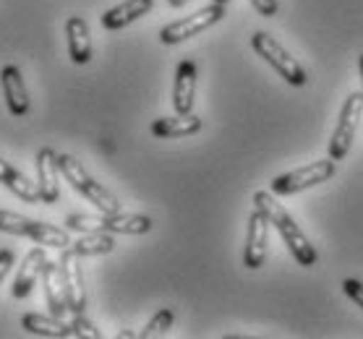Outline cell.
Here are the masks:
<instances>
[{"label":"cell","instance_id":"6","mask_svg":"<svg viewBox=\"0 0 363 339\" xmlns=\"http://www.w3.org/2000/svg\"><path fill=\"white\" fill-rule=\"evenodd\" d=\"M361 113H363V94H350L340 110V120L337 128L332 133L330 141V157L335 162L345 159V154L350 151V144L355 139V128L361 123Z\"/></svg>","mask_w":363,"mask_h":339},{"label":"cell","instance_id":"14","mask_svg":"<svg viewBox=\"0 0 363 339\" xmlns=\"http://www.w3.org/2000/svg\"><path fill=\"white\" fill-rule=\"evenodd\" d=\"M152 6H155V0H125V3H121V6L102 13V26L110 29V32L123 29V26H128L136 18L147 16L149 11H152Z\"/></svg>","mask_w":363,"mask_h":339},{"label":"cell","instance_id":"27","mask_svg":"<svg viewBox=\"0 0 363 339\" xmlns=\"http://www.w3.org/2000/svg\"><path fill=\"white\" fill-rule=\"evenodd\" d=\"M167 3H170V6H173V8H181V6H186V3H189V0H167Z\"/></svg>","mask_w":363,"mask_h":339},{"label":"cell","instance_id":"4","mask_svg":"<svg viewBox=\"0 0 363 339\" xmlns=\"http://www.w3.org/2000/svg\"><path fill=\"white\" fill-rule=\"evenodd\" d=\"M251 47H254L290 86H303V84L308 81V79H306V71L298 66V60L290 58V52L267 32H256L254 37H251Z\"/></svg>","mask_w":363,"mask_h":339},{"label":"cell","instance_id":"25","mask_svg":"<svg viewBox=\"0 0 363 339\" xmlns=\"http://www.w3.org/2000/svg\"><path fill=\"white\" fill-rule=\"evenodd\" d=\"M251 6H254L262 16H274V13L280 11V3H277V0H251Z\"/></svg>","mask_w":363,"mask_h":339},{"label":"cell","instance_id":"13","mask_svg":"<svg viewBox=\"0 0 363 339\" xmlns=\"http://www.w3.org/2000/svg\"><path fill=\"white\" fill-rule=\"evenodd\" d=\"M0 84H3V94L9 102V110L13 115H26L29 113V94L24 86V76L18 66H6L0 71Z\"/></svg>","mask_w":363,"mask_h":339},{"label":"cell","instance_id":"22","mask_svg":"<svg viewBox=\"0 0 363 339\" xmlns=\"http://www.w3.org/2000/svg\"><path fill=\"white\" fill-rule=\"evenodd\" d=\"M173 308H162V311H157V314L152 316V321L144 326V331H141L139 337L141 339H152V337H162V334H167V329L173 326Z\"/></svg>","mask_w":363,"mask_h":339},{"label":"cell","instance_id":"8","mask_svg":"<svg viewBox=\"0 0 363 339\" xmlns=\"http://www.w3.org/2000/svg\"><path fill=\"white\" fill-rule=\"evenodd\" d=\"M60 269H63V282H66L68 311L71 314H84V308H86V289H84V274H82V266H79V253L74 248H63Z\"/></svg>","mask_w":363,"mask_h":339},{"label":"cell","instance_id":"15","mask_svg":"<svg viewBox=\"0 0 363 339\" xmlns=\"http://www.w3.org/2000/svg\"><path fill=\"white\" fill-rule=\"evenodd\" d=\"M68 34V52L76 66H86L91 60V40H89V26L82 16H71L66 24Z\"/></svg>","mask_w":363,"mask_h":339},{"label":"cell","instance_id":"10","mask_svg":"<svg viewBox=\"0 0 363 339\" xmlns=\"http://www.w3.org/2000/svg\"><path fill=\"white\" fill-rule=\"evenodd\" d=\"M42 287H45V300L52 316L63 318V314L68 311V298H66V282H63V269L60 261H45L42 269Z\"/></svg>","mask_w":363,"mask_h":339},{"label":"cell","instance_id":"3","mask_svg":"<svg viewBox=\"0 0 363 339\" xmlns=\"http://www.w3.org/2000/svg\"><path fill=\"white\" fill-rule=\"evenodd\" d=\"M0 232L26 235V238H32L34 243L52 246V248H66V246H71L66 230L52 227V224H45V222H37V219H29V217H21V214H16V212H6V209H0Z\"/></svg>","mask_w":363,"mask_h":339},{"label":"cell","instance_id":"16","mask_svg":"<svg viewBox=\"0 0 363 339\" xmlns=\"http://www.w3.org/2000/svg\"><path fill=\"white\" fill-rule=\"evenodd\" d=\"M45 261H48V256H45L42 248H34L26 253L24 264H21V269H18V274H16V282H13V298H26V295L32 292V287L42 277Z\"/></svg>","mask_w":363,"mask_h":339},{"label":"cell","instance_id":"5","mask_svg":"<svg viewBox=\"0 0 363 339\" xmlns=\"http://www.w3.org/2000/svg\"><path fill=\"white\" fill-rule=\"evenodd\" d=\"M335 175V159H319V162H311L306 167H298L293 173L280 175L272 180V193L277 196H290V193H298V190H306L311 185H319V183H327Z\"/></svg>","mask_w":363,"mask_h":339},{"label":"cell","instance_id":"21","mask_svg":"<svg viewBox=\"0 0 363 339\" xmlns=\"http://www.w3.org/2000/svg\"><path fill=\"white\" fill-rule=\"evenodd\" d=\"M113 248H116L113 232H105V230L86 232L82 240L74 243V251L79 256H102V253H110Z\"/></svg>","mask_w":363,"mask_h":339},{"label":"cell","instance_id":"9","mask_svg":"<svg viewBox=\"0 0 363 339\" xmlns=\"http://www.w3.org/2000/svg\"><path fill=\"white\" fill-rule=\"evenodd\" d=\"M267 235H269V219L262 209L254 207V214L248 219L246 251H243V264L248 269H262L267 258Z\"/></svg>","mask_w":363,"mask_h":339},{"label":"cell","instance_id":"23","mask_svg":"<svg viewBox=\"0 0 363 339\" xmlns=\"http://www.w3.org/2000/svg\"><path fill=\"white\" fill-rule=\"evenodd\" d=\"M71 326H74V337H89V339H99L102 334H99L94 326H91L86 318H84L82 314H74V321H71Z\"/></svg>","mask_w":363,"mask_h":339},{"label":"cell","instance_id":"26","mask_svg":"<svg viewBox=\"0 0 363 339\" xmlns=\"http://www.w3.org/2000/svg\"><path fill=\"white\" fill-rule=\"evenodd\" d=\"M11 266H13V253H11V251H0V282L6 280V274L11 272Z\"/></svg>","mask_w":363,"mask_h":339},{"label":"cell","instance_id":"20","mask_svg":"<svg viewBox=\"0 0 363 339\" xmlns=\"http://www.w3.org/2000/svg\"><path fill=\"white\" fill-rule=\"evenodd\" d=\"M152 219L144 214H102V230L121 232V235H144L152 230Z\"/></svg>","mask_w":363,"mask_h":339},{"label":"cell","instance_id":"17","mask_svg":"<svg viewBox=\"0 0 363 339\" xmlns=\"http://www.w3.org/2000/svg\"><path fill=\"white\" fill-rule=\"evenodd\" d=\"M0 183H3L13 196L26 201V204H37V201H42L40 185H34L26 175L18 173L16 167H11L6 159H0Z\"/></svg>","mask_w":363,"mask_h":339},{"label":"cell","instance_id":"28","mask_svg":"<svg viewBox=\"0 0 363 339\" xmlns=\"http://www.w3.org/2000/svg\"><path fill=\"white\" fill-rule=\"evenodd\" d=\"M361 81H363V58H361Z\"/></svg>","mask_w":363,"mask_h":339},{"label":"cell","instance_id":"7","mask_svg":"<svg viewBox=\"0 0 363 339\" xmlns=\"http://www.w3.org/2000/svg\"><path fill=\"white\" fill-rule=\"evenodd\" d=\"M223 16H225V6L212 3V6L196 11L194 16H186V18H181V21L167 24L165 29L160 32V40H162V45H178V42L189 40V37H194V34L209 29V26L217 24Z\"/></svg>","mask_w":363,"mask_h":339},{"label":"cell","instance_id":"12","mask_svg":"<svg viewBox=\"0 0 363 339\" xmlns=\"http://www.w3.org/2000/svg\"><path fill=\"white\" fill-rule=\"evenodd\" d=\"M58 173H60L58 154L50 149V146L40 149V154H37V175H40V193L45 204H55L58 201L60 196Z\"/></svg>","mask_w":363,"mask_h":339},{"label":"cell","instance_id":"1","mask_svg":"<svg viewBox=\"0 0 363 339\" xmlns=\"http://www.w3.org/2000/svg\"><path fill=\"white\" fill-rule=\"evenodd\" d=\"M254 207L262 209L267 214V219H269V224H272L274 230L280 232V238L285 240V246L290 248V253H293V258L298 261V266H314L316 264V248L308 243V238H306L303 232H301V227L296 224V219L285 212V209L277 204V201L272 199V193H267V190H256L254 193Z\"/></svg>","mask_w":363,"mask_h":339},{"label":"cell","instance_id":"11","mask_svg":"<svg viewBox=\"0 0 363 339\" xmlns=\"http://www.w3.org/2000/svg\"><path fill=\"white\" fill-rule=\"evenodd\" d=\"M194 94H196V63L194 60H181L173 84V108L178 115H189L191 113Z\"/></svg>","mask_w":363,"mask_h":339},{"label":"cell","instance_id":"18","mask_svg":"<svg viewBox=\"0 0 363 339\" xmlns=\"http://www.w3.org/2000/svg\"><path fill=\"white\" fill-rule=\"evenodd\" d=\"M21 326L26 331H32L37 337H52V339H63V337H74V326L66 321H60L58 316H40V314H26L21 318Z\"/></svg>","mask_w":363,"mask_h":339},{"label":"cell","instance_id":"2","mask_svg":"<svg viewBox=\"0 0 363 339\" xmlns=\"http://www.w3.org/2000/svg\"><path fill=\"white\" fill-rule=\"evenodd\" d=\"M58 165H60V173L66 175V180L82 193L84 199H89V204H94L102 214H118V212H121V204H118L116 196H113L108 188H102V185L84 170V165L79 159L71 157V154H60Z\"/></svg>","mask_w":363,"mask_h":339},{"label":"cell","instance_id":"24","mask_svg":"<svg viewBox=\"0 0 363 339\" xmlns=\"http://www.w3.org/2000/svg\"><path fill=\"white\" fill-rule=\"evenodd\" d=\"M342 289H345V295L353 303H358V306L363 308V282H358V280H345L342 282Z\"/></svg>","mask_w":363,"mask_h":339},{"label":"cell","instance_id":"19","mask_svg":"<svg viewBox=\"0 0 363 339\" xmlns=\"http://www.w3.org/2000/svg\"><path fill=\"white\" fill-rule=\"evenodd\" d=\"M201 128V117L196 115H175V117H160L152 123V133L157 139H181V136H191Z\"/></svg>","mask_w":363,"mask_h":339}]
</instances>
